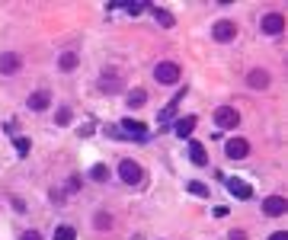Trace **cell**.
I'll return each instance as SVG.
<instances>
[{"mask_svg": "<svg viewBox=\"0 0 288 240\" xmlns=\"http://www.w3.org/2000/svg\"><path fill=\"white\" fill-rule=\"evenodd\" d=\"M118 176H122L125 186H138L144 179V170H141V163H135V160H122V163H118Z\"/></svg>", "mask_w": 288, "mask_h": 240, "instance_id": "6da1fadb", "label": "cell"}, {"mask_svg": "<svg viewBox=\"0 0 288 240\" xmlns=\"http://www.w3.org/2000/svg\"><path fill=\"white\" fill-rule=\"evenodd\" d=\"M154 77H157V83H176L179 80V64L176 61H160L154 67Z\"/></svg>", "mask_w": 288, "mask_h": 240, "instance_id": "7a4b0ae2", "label": "cell"}, {"mask_svg": "<svg viewBox=\"0 0 288 240\" xmlns=\"http://www.w3.org/2000/svg\"><path fill=\"white\" fill-rule=\"evenodd\" d=\"M214 125L218 128H237L240 125V112L234 109V106H221V109L214 112Z\"/></svg>", "mask_w": 288, "mask_h": 240, "instance_id": "3957f363", "label": "cell"}, {"mask_svg": "<svg viewBox=\"0 0 288 240\" xmlns=\"http://www.w3.org/2000/svg\"><path fill=\"white\" fill-rule=\"evenodd\" d=\"M224 186H227V192H231V196H237V199H253V186L244 183V179H237V176H224Z\"/></svg>", "mask_w": 288, "mask_h": 240, "instance_id": "277c9868", "label": "cell"}, {"mask_svg": "<svg viewBox=\"0 0 288 240\" xmlns=\"http://www.w3.org/2000/svg\"><path fill=\"white\" fill-rule=\"evenodd\" d=\"M224 154H227L231 160H244L247 154H250V141H247V138H231V141L224 144Z\"/></svg>", "mask_w": 288, "mask_h": 240, "instance_id": "5b68a950", "label": "cell"}, {"mask_svg": "<svg viewBox=\"0 0 288 240\" xmlns=\"http://www.w3.org/2000/svg\"><path fill=\"white\" fill-rule=\"evenodd\" d=\"M211 35H214L218 42H234V39H237L234 19H218V22H214V29H211Z\"/></svg>", "mask_w": 288, "mask_h": 240, "instance_id": "8992f818", "label": "cell"}, {"mask_svg": "<svg viewBox=\"0 0 288 240\" xmlns=\"http://www.w3.org/2000/svg\"><path fill=\"white\" fill-rule=\"evenodd\" d=\"M259 26H262V32H266V35H279L285 29V16L282 13H266Z\"/></svg>", "mask_w": 288, "mask_h": 240, "instance_id": "52a82bcc", "label": "cell"}, {"mask_svg": "<svg viewBox=\"0 0 288 240\" xmlns=\"http://www.w3.org/2000/svg\"><path fill=\"white\" fill-rule=\"evenodd\" d=\"M285 208H288V202H285L282 196H269L266 202H262V211H266L269 218H279V214H285Z\"/></svg>", "mask_w": 288, "mask_h": 240, "instance_id": "ba28073f", "label": "cell"}, {"mask_svg": "<svg viewBox=\"0 0 288 240\" xmlns=\"http://www.w3.org/2000/svg\"><path fill=\"white\" fill-rule=\"evenodd\" d=\"M19 67H22L19 55H13V52H4V55H0V74H16Z\"/></svg>", "mask_w": 288, "mask_h": 240, "instance_id": "9c48e42d", "label": "cell"}, {"mask_svg": "<svg viewBox=\"0 0 288 240\" xmlns=\"http://www.w3.org/2000/svg\"><path fill=\"white\" fill-rule=\"evenodd\" d=\"M189 157L196 166H205L208 163V151H205V144H199V141H189Z\"/></svg>", "mask_w": 288, "mask_h": 240, "instance_id": "30bf717a", "label": "cell"}, {"mask_svg": "<svg viewBox=\"0 0 288 240\" xmlns=\"http://www.w3.org/2000/svg\"><path fill=\"white\" fill-rule=\"evenodd\" d=\"M196 122H199V118H196V115H186V118H176V125H173V131H176V135H179V138H189V135H192V131H196Z\"/></svg>", "mask_w": 288, "mask_h": 240, "instance_id": "8fae6325", "label": "cell"}, {"mask_svg": "<svg viewBox=\"0 0 288 240\" xmlns=\"http://www.w3.org/2000/svg\"><path fill=\"white\" fill-rule=\"evenodd\" d=\"M48 103H52V96H48L45 90H35V93L29 96V109H32V112H45Z\"/></svg>", "mask_w": 288, "mask_h": 240, "instance_id": "7c38bea8", "label": "cell"}, {"mask_svg": "<svg viewBox=\"0 0 288 240\" xmlns=\"http://www.w3.org/2000/svg\"><path fill=\"white\" fill-rule=\"evenodd\" d=\"M122 135H128V138H148V128H144V122L128 118V122H122Z\"/></svg>", "mask_w": 288, "mask_h": 240, "instance_id": "4fadbf2b", "label": "cell"}, {"mask_svg": "<svg viewBox=\"0 0 288 240\" xmlns=\"http://www.w3.org/2000/svg\"><path fill=\"white\" fill-rule=\"evenodd\" d=\"M247 83H250L253 90H266V87H269V74L256 67V70H250V74H247Z\"/></svg>", "mask_w": 288, "mask_h": 240, "instance_id": "5bb4252c", "label": "cell"}, {"mask_svg": "<svg viewBox=\"0 0 288 240\" xmlns=\"http://www.w3.org/2000/svg\"><path fill=\"white\" fill-rule=\"evenodd\" d=\"M151 13H154V19H157L163 29H173V22H176V19H173L170 10H163V7H151Z\"/></svg>", "mask_w": 288, "mask_h": 240, "instance_id": "9a60e30c", "label": "cell"}, {"mask_svg": "<svg viewBox=\"0 0 288 240\" xmlns=\"http://www.w3.org/2000/svg\"><path fill=\"white\" fill-rule=\"evenodd\" d=\"M179 100H183V93H176V96H173V103H170V106H163V109L157 112V122H173V115H176V106H179Z\"/></svg>", "mask_w": 288, "mask_h": 240, "instance_id": "2e32d148", "label": "cell"}, {"mask_svg": "<svg viewBox=\"0 0 288 240\" xmlns=\"http://www.w3.org/2000/svg\"><path fill=\"white\" fill-rule=\"evenodd\" d=\"M118 87H122V77H118V74H103V77H100V90L115 93Z\"/></svg>", "mask_w": 288, "mask_h": 240, "instance_id": "e0dca14e", "label": "cell"}, {"mask_svg": "<svg viewBox=\"0 0 288 240\" xmlns=\"http://www.w3.org/2000/svg\"><path fill=\"white\" fill-rule=\"evenodd\" d=\"M55 240H77V231L70 224H61V227H55Z\"/></svg>", "mask_w": 288, "mask_h": 240, "instance_id": "ac0fdd59", "label": "cell"}, {"mask_svg": "<svg viewBox=\"0 0 288 240\" xmlns=\"http://www.w3.org/2000/svg\"><path fill=\"white\" fill-rule=\"evenodd\" d=\"M77 61H80V58H77L74 52H64V55H61V61H58V67H61V70H74Z\"/></svg>", "mask_w": 288, "mask_h": 240, "instance_id": "d6986e66", "label": "cell"}, {"mask_svg": "<svg viewBox=\"0 0 288 240\" xmlns=\"http://www.w3.org/2000/svg\"><path fill=\"white\" fill-rule=\"evenodd\" d=\"M90 176L96 179V183H106V179H109V166H106V163H96L93 170H90Z\"/></svg>", "mask_w": 288, "mask_h": 240, "instance_id": "ffe728a7", "label": "cell"}, {"mask_svg": "<svg viewBox=\"0 0 288 240\" xmlns=\"http://www.w3.org/2000/svg\"><path fill=\"white\" fill-rule=\"evenodd\" d=\"M144 103H148V93H144V90H131V96H128L131 109H138V106H144Z\"/></svg>", "mask_w": 288, "mask_h": 240, "instance_id": "44dd1931", "label": "cell"}, {"mask_svg": "<svg viewBox=\"0 0 288 240\" xmlns=\"http://www.w3.org/2000/svg\"><path fill=\"white\" fill-rule=\"evenodd\" d=\"M189 192L192 196H202V199H211V192H208L205 183H189Z\"/></svg>", "mask_w": 288, "mask_h": 240, "instance_id": "7402d4cb", "label": "cell"}, {"mask_svg": "<svg viewBox=\"0 0 288 240\" xmlns=\"http://www.w3.org/2000/svg\"><path fill=\"white\" fill-rule=\"evenodd\" d=\"M96 227H100V231H109V227H112V214H96Z\"/></svg>", "mask_w": 288, "mask_h": 240, "instance_id": "603a6c76", "label": "cell"}, {"mask_svg": "<svg viewBox=\"0 0 288 240\" xmlns=\"http://www.w3.org/2000/svg\"><path fill=\"white\" fill-rule=\"evenodd\" d=\"M29 148H32V144H29L26 138H16V154H19V157H26V154H29Z\"/></svg>", "mask_w": 288, "mask_h": 240, "instance_id": "cb8c5ba5", "label": "cell"}, {"mask_svg": "<svg viewBox=\"0 0 288 240\" xmlns=\"http://www.w3.org/2000/svg\"><path fill=\"white\" fill-rule=\"evenodd\" d=\"M55 118H58V125H67V122H70V109H67V106H64V109H58Z\"/></svg>", "mask_w": 288, "mask_h": 240, "instance_id": "d4e9b609", "label": "cell"}, {"mask_svg": "<svg viewBox=\"0 0 288 240\" xmlns=\"http://www.w3.org/2000/svg\"><path fill=\"white\" fill-rule=\"evenodd\" d=\"M125 10H128V13H141V10H144V4H128Z\"/></svg>", "mask_w": 288, "mask_h": 240, "instance_id": "484cf974", "label": "cell"}, {"mask_svg": "<svg viewBox=\"0 0 288 240\" xmlns=\"http://www.w3.org/2000/svg\"><path fill=\"white\" fill-rule=\"evenodd\" d=\"M22 240H42V237H39V231H26V234H22Z\"/></svg>", "mask_w": 288, "mask_h": 240, "instance_id": "4316f807", "label": "cell"}, {"mask_svg": "<svg viewBox=\"0 0 288 240\" xmlns=\"http://www.w3.org/2000/svg\"><path fill=\"white\" fill-rule=\"evenodd\" d=\"M231 240H247V234L244 231H231Z\"/></svg>", "mask_w": 288, "mask_h": 240, "instance_id": "83f0119b", "label": "cell"}, {"mask_svg": "<svg viewBox=\"0 0 288 240\" xmlns=\"http://www.w3.org/2000/svg\"><path fill=\"white\" fill-rule=\"evenodd\" d=\"M269 240H288V234H285V231H275V234H272Z\"/></svg>", "mask_w": 288, "mask_h": 240, "instance_id": "f1b7e54d", "label": "cell"}]
</instances>
